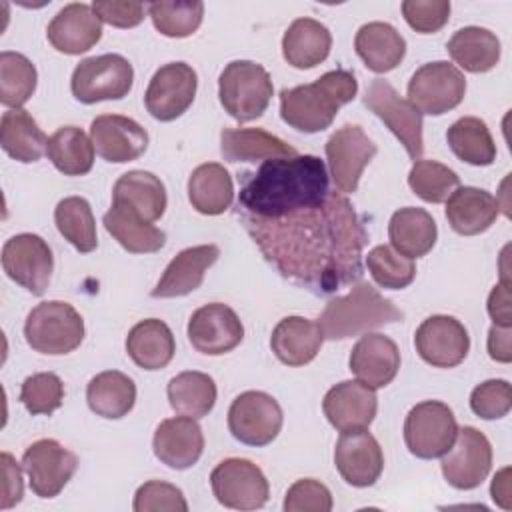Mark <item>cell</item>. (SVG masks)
Returning a JSON list of instances; mask_svg holds the SVG:
<instances>
[{"label": "cell", "mask_w": 512, "mask_h": 512, "mask_svg": "<svg viewBox=\"0 0 512 512\" xmlns=\"http://www.w3.org/2000/svg\"><path fill=\"white\" fill-rule=\"evenodd\" d=\"M262 256L290 282L330 294L362 276L366 228L340 192L280 218L240 216Z\"/></svg>", "instance_id": "obj_1"}, {"label": "cell", "mask_w": 512, "mask_h": 512, "mask_svg": "<svg viewBox=\"0 0 512 512\" xmlns=\"http://www.w3.org/2000/svg\"><path fill=\"white\" fill-rule=\"evenodd\" d=\"M330 194L324 160L312 154L264 160L246 172L238 196V216L280 218L292 210L320 204Z\"/></svg>", "instance_id": "obj_2"}, {"label": "cell", "mask_w": 512, "mask_h": 512, "mask_svg": "<svg viewBox=\"0 0 512 512\" xmlns=\"http://www.w3.org/2000/svg\"><path fill=\"white\" fill-rule=\"evenodd\" d=\"M358 80L350 70L336 68L310 84L284 88L280 92V116L298 132L316 134L326 130L340 106L354 100Z\"/></svg>", "instance_id": "obj_3"}, {"label": "cell", "mask_w": 512, "mask_h": 512, "mask_svg": "<svg viewBox=\"0 0 512 512\" xmlns=\"http://www.w3.org/2000/svg\"><path fill=\"white\" fill-rule=\"evenodd\" d=\"M402 318L404 312L384 298L372 284L356 282L346 296H336L324 306L318 326L324 338L344 340L384 324L400 322Z\"/></svg>", "instance_id": "obj_4"}, {"label": "cell", "mask_w": 512, "mask_h": 512, "mask_svg": "<svg viewBox=\"0 0 512 512\" xmlns=\"http://www.w3.org/2000/svg\"><path fill=\"white\" fill-rule=\"evenodd\" d=\"M274 94L268 70L252 60H232L218 78V96L224 110L238 122L260 118Z\"/></svg>", "instance_id": "obj_5"}, {"label": "cell", "mask_w": 512, "mask_h": 512, "mask_svg": "<svg viewBox=\"0 0 512 512\" xmlns=\"http://www.w3.org/2000/svg\"><path fill=\"white\" fill-rule=\"evenodd\" d=\"M24 336L28 346L40 354H70L84 340V320L68 302H40L26 316Z\"/></svg>", "instance_id": "obj_6"}, {"label": "cell", "mask_w": 512, "mask_h": 512, "mask_svg": "<svg viewBox=\"0 0 512 512\" xmlns=\"http://www.w3.org/2000/svg\"><path fill=\"white\" fill-rule=\"evenodd\" d=\"M456 434V416L452 408L440 400L418 402L406 414L404 442L416 458H442L452 448Z\"/></svg>", "instance_id": "obj_7"}, {"label": "cell", "mask_w": 512, "mask_h": 512, "mask_svg": "<svg viewBox=\"0 0 512 512\" xmlns=\"http://www.w3.org/2000/svg\"><path fill=\"white\" fill-rule=\"evenodd\" d=\"M134 84V68L122 54L90 56L78 62L70 88L78 102L96 104L128 96Z\"/></svg>", "instance_id": "obj_8"}, {"label": "cell", "mask_w": 512, "mask_h": 512, "mask_svg": "<svg viewBox=\"0 0 512 512\" xmlns=\"http://www.w3.org/2000/svg\"><path fill=\"white\" fill-rule=\"evenodd\" d=\"M466 94L464 74L446 60L420 66L408 82V102L420 112L442 116L454 110Z\"/></svg>", "instance_id": "obj_9"}, {"label": "cell", "mask_w": 512, "mask_h": 512, "mask_svg": "<svg viewBox=\"0 0 512 512\" xmlns=\"http://www.w3.org/2000/svg\"><path fill=\"white\" fill-rule=\"evenodd\" d=\"M282 408L278 400L262 390L238 394L228 410L230 434L246 446H268L282 430Z\"/></svg>", "instance_id": "obj_10"}, {"label": "cell", "mask_w": 512, "mask_h": 512, "mask_svg": "<svg viewBox=\"0 0 512 512\" xmlns=\"http://www.w3.org/2000/svg\"><path fill=\"white\" fill-rule=\"evenodd\" d=\"M216 500L232 510H256L268 502L270 486L264 472L246 458H226L210 472Z\"/></svg>", "instance_id": "obj_11"}, {"label": "cell", "mask_w": 512, "mask_h": 512, "mask_svg": "<svg viewBox=\"0 0 512 512\" xmlns=\"http://www.w3.org/2000/svg\"><path fill=\"white\" fill-rule=\"evenodd\" d=\"M2 268L10 280L30 294L42 296L52 278L54 256L42 236L22 232L4 242Z\"/></svg>", "instance_id": "obj_12"}, {"label": "cell", "mask_w": 512, "mask_h": 512, "mask_svg": "<svg viewBox=\"0 0 512 512\" xmlns=\"http://www.w3.org/2000/svg\"><path fill=\"white\" fill-rule=\"evenodd\" d=\"M364 106L394 132L412 160L422 156V114L408 100H404L390 82L382 78L372 80L364 94Z\"/></svg>", "instance_id": "obj_13"}, {"label": "cell", "mask_w": 512, "mask_h": 512, "mask_svg": "<svg viewBox=\"0 0 512 512\" xmlns=\"http://www.w3.org/2000/svg\"><path fill=\"white\" fill-rule=\"evenodd\" d=\"M326 160L332 182L340 194H352L358 188L360 176L378 146L358 124H344L326 140Z\"/></svg>", "instance_id": "obj_14"}, {"label": "cell", "mask_w": 512, "mask_h": 512, "mask_svg": "<svg viewBox=\"0 0 512 512\" xmlns=\"http://www.w3.org/2000/svg\"><path fill=\"white\" fill-rule=\"evenodd\" d=\"M198 76L186 62H168L160 66L148 82L144 104L152 118L172 122L180 118L194 102Z\"/></svg>", "instance_id": "obj_15"}, {"label": "cell", "mask_w": 512, "mask_h": 512, "mask_svg": "<svg viewBox=\"0 0 512 512\" xmlns=\"http://www.w3.org/2000/svg\"><path fill=\"white\" fill-rule=\"evenodd\" d=\"M30 488L40 498L58 496L78 468V456L54 438L32 442L22 456Z\"/></svg>", "instance_id": "obj_16"}, {"label": "cell", "mask_w": 512, "mask_h": 512, "mask_svg": "<svg viewBox=\"0 0 512 512\" xmlns=\"http://www.w3.org/2000/svg\"><path fill=\"white\" fill-rule=\"evenodd\" d=\"M444 480L456 490L478 488L492 468L490 440L474 426L458 430L452 448L440 462Z\"/></svg>", "instance_id": "obj_17"}, {"label": "cell", "mask_w": 512, "mask_h": 512, "mask_svg": "<svg viewBox=\"0 0 512 512\" xmlns=\"http://www.w3.org/2000/svg\"><path fill=\"white\" fill-rule=\"evenodd\" d=\"M414 346L426 364L434 368H454L468 356L470 336L458 318L434 314L416 328Z\"/></svg>", "instance_id": "obj_18"}, {"label": "cell", "mask_w": 512, "mask_h": 512, "mask_svg": "<svg viewBox=\"0 0 512 512\" xmlns=\"http://www.w3.org/2000/svg\"><path fill=\"white\" fill-rule=\"evenodd\" d=\"M186 330L190 344L206 356H222L234 350L244 338V326L238 314L222 302H210L194 310Z\"/></svg>", "instance_id": "obj_19"}, {"label": "cell", "mask_w": 512, "mask_h": 512, "mask_svg": "<svg viewBox=\"0 0 512 512\" xmlns=\"http://www.w3.org/2000/svg\"><path fill=\"white\" fill-rule=\"evenodd\" d=\"M334 464L342 480L356 488L376 484L384 470V454L378 440L364 430L342 432L334 448Z\"/></svg>", "instance_id": "obj_20"}, {"label": "cell", "mask_w": 512, "mask_h": 512, "mask_svg": "<svg viewBox=\"0 0 512 512\" xmlns=\"http://www.w3.org/2000/svg\"><path fill=\"white\" fill-rule=\"evenodd\" d=\"M94 150L114 164L138 160L148 148V132L132 118L122 114H100L90 124Z\"/></svg>", "instance_id": "obj_21"}, {"label": "cell", "mask_w": 512, "mask_h": 512, "mask_svg": "<svg viewBox=\"0 0 512 512\" xmlns=\"http://www.w3.org/2000/svg\"><path fill=\"white\" fill-rule=\"evenodd\" d=\"M322 410L326 420L338 432L364 430L372 424L376 416L378 398L374 388L366 386L364 382L344 380L326 392L322 400Z\"/></svg>", "instance_id": "obj_22"}, {"label": "cell", "mask_w": 512, "mask_h": 512, "mask_svg": "<svg viewBox=\"0 0 512 512\" xmlns=\"http://www.w3.org/2000/svg\"><path fill=\"white\" fill-rule=\"evenodd\" d=\"M48 42L62 54H84L102 38V20L92 4L70 2L56 12L46 30Z\"/></svg>", "instance_id": "obj_23"}, {"label": "cell", "mask_w": 512, "mask_h": 512, "mask_svg": "<svg viewBox=\"0 0 512 512\" xmlns=\"http://www.w3.org/2000/svg\"><path fill=\"white\" fill-rule=\"evenodd\" d=\"M154 456L172 470L194 466L204 450V434L196 418L174 416L156 426L152 438Z\"/></svg>", "instance_id": "obj_24"}, {"label": "cell", "mask_w": 512, "mask_h": 512, "mask_svg": "<svg viewBox=\"0 0 512 512\" xmlns=\"http://www.w3.org/2000/svg\"><path fill=\"white\" fill-rule=\"evenodd\" d=\"M352 374L370 388L388 386L400 368V350L396 342L380 332H366L350 352Z\"/></svg>", "instance_id": "obj_25"}, {"label": "cell", "mask_w": 512, "mask_h": 512, "mask_svg": "<svg viewBox=\"0 0 512 512\" xmlns=\"http://www.w3.org/2000/svg\"><path fill=\"white\" fill-rule=\"evenodd\" d=\"M220 248L216 244H200L190 246L178 252L166 270L162 272L160 280L152 288V298H180L196 288H200L206 270L218 260Z\"/></svg>", "instance_id": "obj_26"}, {"label": "cell", "mask_w": 512, "mask_h": 512, "mask_svg": "<svg viewBox=\"0 0 512 512\" xmlns=\"http://www.w3.org/2000/svg\"><path fill=\"white\" fill-rule=\"evenodd\" d=\"M112 204H118L144 222L162 218L168 198L162 180L146 170H130L122 174L112 188Z\"/></svg>", "instance_id": "obj_27"}, {"label": "cell", "mask_w": 512, "mask_h": 512, "mask_svg": "<svg viewBox=\"0 0 512 512\" xmlns=\"http://www.w3.org/2000/svg\"><path fill=\"white\" fill-rule=\"evenodd\" d=\"M500 214V202L488 190L458 186L446 200V220L456 234L476 236L486 232Z\"/></svg>", "instance_id": "obj_28"}, {"label": "cell", "mask_w": 512, "mask_h": 512, "mask_svg": "<svg viewBox=\"0 0 512 512\" xmlns=\"http://www.w3.org/2000/svg\"><path fill=\"white\" fill-rule=\"evenodd\" d=\"M324 334L318 322L302 316L282 318L270 336V348L274 356L286 366H304L316 358Z\"/></svg>", "instance_id": "obj_29"}, {"label": "cell", "mask_w": 512, "mask_h": 512, "mask_svg": "<svg viewBox=\"0 0 512 512\" xmlns=\"http://www.w3.org/2000/svg\"><path fill=\"white\" fill-rule=\"evenodd\" d=\"M354 50L368 70L386 74L404 60L406 40L388 22H368L358 28Z\"/></svg>", "instance_id": "obj_30"}, {"label": "cell", "mask_w": 512, "mask_h": 512, "mask_svg": "<svg viewBox=\"0 0 512 512\" xmlns=\"http://www.w3.org/2000/svg\"><path fill=\"white\" fill-rule=\"evenodd\" d=\"M330 48V30L314 18H296L282 36V56L298 70H308L324 62Z\"/></svg>", "instance_id": "obj_31"}, {"label": "cell", "mask_w": 512, "mask_h": 512, "mask_svg": "<svg viewBox=\"0 0 512 512\" xmlns=\"http://www.w3.org/2000/svg\"><path fill=\"white\" fill-rule=\"evenodd\" d=\"M126 352L136 366L144 370H162L174 358V334L170 326L158 318L140 320L126 336Z\"/></svg>", "instance_id": "obj_32"}, {"label": "cell", "mask_w": 512, "mask_h": 512, "mask_svg": "<svg viewBox=\"0 0 512 512\" xmlns=\"http://www.w3.org/2000/svg\"><path fill=\"white\" fill-rule=\"evenodd\" d=\"M220 152L228 162H256L296 156V148L262 128H224Z\"/></svg>", "instance_id": "obj_33"}, {"label": "cell", "mask_w": 512, "mask_h": 512, "mask_svg": "<svg viewBox=\"0 0 512 512\" xmlns=\"http://www.w3.org/2000/svg\"><path fill=\"white\" fill-rule=\"evenodd\" d=\"M388 238L396 252L414 260L426 256L436 246L438 228L430 212L406 206L392 214L388 222Z\"/></svg>", "instance_id": "obj_34"}, {"label": "cell", "mask_w": 512, "mask_h": 512, "mask_svg": "<svg viewBox=\"0 0 512 512\" xmlns=\"http://www.w3.org/2000/svg\"><path fill=\"white\" fill-rule=\"evenodd\" d=\"M188 200L204 216H218L232 206L234 182L218 162H206L192 170L188 178Z\"/></svg>", "instance_id": "obj_35"}, {"label": "cell", "mask_w": 512, "mask_h": 512, "mask_svg": "<svg viewBox=\"0 0 512 512\" xmlns=\"http://www.w3.org/2000/svg\"><path fill=\"white\" fill-rule=\"evenodd\" d=\"M86 402L96 416L118 420L124 418L136 402V384L118 370L96 374L86 386Z\"/></svg>", "instance_id": "obj_36"}, {"label": "cell", "mask_w": 512, "mask_h": 512, "mask_svg": "<svg viewBox=\"0 0 512 512\" xmlns=\"http://www.w3.org/2000/svg\"><path fill=\"white\" fill-rule=\"evenodd\" d=\"M450 58L472 74L492 70L500 60V40L494 32L480 26H464L446 44Z\"/></svg>", "instance_id": "obj_37"}, {"label": "cell", "mask_w": 512, "mask_h": 512, "mask_svg": "<svg viewBox=\"0 0 512 512\" xmlns=\"http://www.w3.org/2000/svg\"><path fill=\"white\" fill-rule=\"evenodd\" d=\"M48 138L36 120L22 108L6 110L0 120V146L16 162H38L46 152Z\"/></svg>", "instance_id": "obj_38"}, {"label": "cell", "mask_w": 512, "mask_h": 512, "mask_svg": "<svg viewBox=\"0 0 512 512\" xmlns=\"http://www.w3.org/2000/svg\"><path fill=\"white\" fill-rule=\"evenodd\" d=\"M102 224L106 232L126 250L132 254H152L164 248L166 234L150 222H144L130 210L112 204L110 210L104 214Z\"/></svg>", "instance_id": "obj_39"}, {"label": "cell", "mask_w": 512, "mask_h": 512, "mask_svg": "<svg viewBox=\"0 0 512 512\" xmlns=\"http://www.w3.org/2000/svg\"><path fill=\"white\" fill-rule=\"evenodd\" d=\"M46 156L64 176H84L94 164V144L82 128L62 126L48 138Z\"/></svg>", "instance_id": "obj_40"}, {"label": "cell", "mask_w": 512, "mask_h": 512, "mask_svg": "<svg viewBox=\"0 0 512 512\" xmlns=\"http://www.w3.org/2000/svg\"><path fill=\"white\" fill-rule=\"evenodd\" d=\"M166 394L172 410L190 418L208 416L216 404V384L212 376L198 370H186L170 378Z\"/></svg>", "instance_id": "obj_41"}, {"label": "cell", "mask_w": 512, "mask_h": 512, "mask_svg": "<svg viewBox=\"0 0 512 512\" xmlns=\"http://www.w3.org/2000/svg\"><path fill=\"white\" fill-rule=\"evenodd\" d=\"M456 158L472 166H490L496 160V144L484 120L476 116L458 118L446 132Z\"/></svg>", "instance_id": "obj_42"}, {"label": "cell", "mask_w": 512, "mask_h": 512, "mask_svg": "<svg viewBox=\"0 0 512 512\" xmlns=\"http://www.w3.org/2000/svg\"><path fill=\"white\" fill-rule=\"evenodd\" d=\"M54 222L58 232L78 252L88 254L98 246L96 220L92 208L82 196H66L54 208Z\"/></svg>", "instance_id": "obj_43"}, {"label": "cell", "mask_w": 512, "mask_h": 512, "mask_svg": "<svg viewBox=\"0 0 512 512\" xmlns=\"http://www.w3.org/2000/svg\"><path fill=\"white\" fill-rule=\"evenodd\" d=\"M38 74L34 64L20 52H0V102L14 110L22 108L36 90Z\"/></svg>", "instance_id": "obj_44"}, {"label": "cell", "mask_w": 512, "mask_h": 512, "mask_svg": "<svg viewBox=\"0 0 512 512\" xmlns=\"http://www.w3.org/2000/svg\"><path fill=\"white\" fill-rule=\"evenodd\" d=\"M408 186L424 202L440 204L446 202L448 196L460 186V178L442 162L414 160L408 172Z\"/></svg>", "instance_id": "obj_45"}, {"label": "cell", "mask_w": 512, "mask_h": 512, "mask_svg": "<svg viewBox=\"0 0 512 512\" xmlns=\"http://www.w3.org/2000/svg\"><path fill=\"white\" fill-rule=\"evenodd\" d=\"M148 16L154 28L168 38H186L194 34L204 18V4L192 2H150Z\"/></svg>", "instance_id": "obj_46"}, {"label": "cell", "mask_w": 512, "mask_h": 512, "mask_svg": "<svg viewBox=\"0 0 512 512\" xmlns=\"http://www.w3.org/2000/svg\"><path fill=\"white\" fill-rule=\"evenodd\" d=\"M366 266L374 282L388 290H402L416 278L414 260L388 244L374 246L366 256Z\"/></svg>", "instance_id": "obj_47"}, {"label": "cell", "mask_w": 512, "mask_h": 512, "mask_svg": "<svg viewBox=\"0 0 512 512\" xmlns=\"http://www.w3.org/2000/svg\"><path fill=\"white\" fill-rule=\"evenodd\" d=\"M20 402L32 416H50L64 402V384L54 372H38L28 376L20 388Z\"/></svg>", "instance_id": "obj_48"}, {"label": "cell", "mask_w": 512, "mask_h": 512, "mask_svg": "<svg viewBox=\"0 0 512 512\" xmlns=\"http://www.w3.org/2000/svg\"><path fill=\"white\" fill-rule=\"evenodd\" d=\"M134 512H186L182 490L164 480H148L134 494Z\"/></svg>", "instance_id": "obj_49"}, {"label": "cell", "mask_w": 512, "mask_h": 512, "mask_svg": "<svg viewBox=\"0 0 512 512\" xmlns=\"http://www.w3.org/2000/svg\"><path fill=\"white\" fill-rule=\"evenodd\" d=\"M470 408L478 418L498 420L512 408V388L508 380L492 378L478 384L470 394Z\"/></svg>", "instance_id": "obj_50"}, {"label": "cell", "mask_w": 512, "mask_h": 512, "mask_svg": "<svg viewBox=\"0 0 512 512\" xmlns=\"http://www.w3.org/2000/svg\"><path fill=\"white\" fill-rule=\"evenodd\" d=\"M332 506L330 490L314 478L296 480L284 498L286 512H330Z\"/></svg>", "instance_id": "obj_51"}, {"label": "cell", "mask_w": 512, "mask_h": 512, "mask_svg": "<svg viewBox=\"0 0 512 512\" xmlns=\"http://www.w3.org/2000/svg\"><path fill=\"white\" fill-rule=\"evenodd\" d=\"M402 16L408 26L420 34H434L450 18L448 0H406L402 2Z\"/></svg>", "instance_id": "obj_52"}, {"label": "cell", "mask_w": 512, "mask_h": 512, "mask_svg": "<svg viewBox=\"0 0 512 512\" xmlns=\"http://www.w3.org/2000/svg\"><path fill=\"white\" fill-rule=\"evenodd\" d=\"M98 18L114 28H134L144 20V4L130 0H96L92 2Z\"/></svg>", "instance_id": "obj_53"}, {"label": "cell", "mask_w": 512, "mask_h": 512, "mask_svg": "<svg viewBox=\"0 0 512 512\" xmlns=\"http://www.w3.org/2000/svg\"><path fill=\"white\" fill-rule=\"evenodd\" d=\"M0 464H2V502L0 508H12L22 500L24 494V484H22V470L18 462L12 458V454L2 452L0 454Z\"/></svg>", "instance_id": "obj_54"}, {"label": "cell", "mask_w": 512, "mask_h": 512, "mask_svg": "<svg viewBox=\"0 0 512 512\" xmlns=\"http://www.w3.org/2000/svg\"><path fill=\"white\" fill-rule=\"evenodd\" d=\"M510 284L500 282L492 288L488 296V314L496 326H512V312H510Z\"/></svg>", "instance_id": "obj_55"}, {"label": "cell", "mask_w": 512, "mask_h": 512, "mask_svg": "<svg viewBox=\"0 0 512 512\" xmlns=\"http://www.w3.org/2000/svg\"><path fill=\"white\" fill-rule=\"evenodd\" d=\"M488 354L492 360L508 364L512 360L510 326H492L488 332Z\"/></svg>", "instance_id": "obj_56"}, {"label": "cell", "mask_w": 512, "mask_h": 512, "mask_svg": "<svg viewBox=\"0 0 512 512\" xmlns=\"http://www.w3.org/2000/svg\"><path fill=\"white\" fill-rule=\"evenodd\" d=\"M508 474H510V468H502L494 480H492V486H490V494H492V500L504 508V510H510V480H508Z\"/></svg>", "instance_id": "obj_57"}]
</instances>
